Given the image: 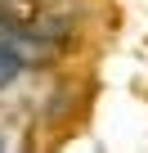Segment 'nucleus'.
Listing matches in <instances>:
<instances>
[{"instance_id": "1", "label": "nucleus", "mask_w": 148, "mask_h": 153, "mask_svg": "<svg viewBox=\"0 0 148 153\" xmlns=\"http://www.w3.org/2000/svg\"><path fill=\"white\" fill-rule=\"evenodd\" d=\"M23 68H27V63H23V59H18V54L5 45V41H0V90H5V86L14 81V76L23 72Z\"/></svg>"}, {"instance_id": "2", "label": "nucleus", "mask_w": 148, "mask_h": 153, "mask_svg": "<svg viewBox=\"0 0 148 153\" xmlns=\"http://www.w3.org/2000/svg\"><path fill=\"white\" fill-rule=\"evenodd\" d=\"M36 5H40V0H0V9L14 14V18H23V23H32V18H36Z\"/></svg>"}]
</instances>
